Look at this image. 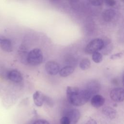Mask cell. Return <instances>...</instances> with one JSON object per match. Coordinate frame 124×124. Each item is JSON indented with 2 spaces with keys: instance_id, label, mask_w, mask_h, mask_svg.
Segmentation results:
<instances>
[{
  "instance_id": "13",
  "label": "cell",
  "mask_w": 124,
  "mask_h": 124,
  "mask_svg": "<svg viewBox=\"0 0 124 124\" xmlns=\"http://www.w3.org/2000/svg\"><path fill=\"white\" fill-rule=\"evenodd\" d=\"M116 15L115 11L112 9H108L105 10L102 14V17L104 20L108 22L112 21Z\"/></svg>"
},
{
  "instance_id": "4",
  "label": "cell",
  "mask_w": 124,
  "mask_h": 124,
  "mask_svg": "<svg viewBox=\"0 0 124 124\" xmlns=\"http://www.w3.org/2000/svg\"><path fill=\"white\" fill-rule=\"evenodd\" d=\"M109 95L111 100L115 102H123L124 99V89L121 87L115 88L111 90Z\"/></svg>"
},
{
  "instance_id": "23",
  "label": "cell",
  "mask_w": 124,
  "mask_h": 124,
  "mask_svg": "<svg viewBox=\"0 0 124 124\" xmlns=\"http://www.w3.org/2000/svg\"><path fill=\"white\" fill-rule=\"evenodd\" d=\"M106 4L108 6H113L116 4V1L113 0H108L105 1Z\"/></svg>"
},
{
  "instance_id": "12",
  "label": "cell",
  "mask_w": 124,
  "mask_h": 124,
  "mask_svg": "<svg viewBox=\"0 0 124 124\" xmlns=\"http://www.w3.org/2000/svg\"><path fill=\"white\" fill-rule=\"evenodd\" d=\"M102 112L105 116L110 120L115 119L117 115L116 110L113 108L108 106L103 108Z\"/></svg>"
},
{
  "instance_id": "7",
  "label": "cell",
  "mask_w": 124,
  "mask_h": 124,
  "mask_svg": "<svg viewBox=\"0 0 124 124\" xmlns=\"http://www.w3.org/2000/svg\"><path fill=\"white\" fill-rule=\"evenodd\" d=\"M80 112L77 109H71L68 110L65 115L70 120V124H76L80 118Z\"/></svg>"
},
{
  "instance_id": "2",
  "label": "cell",
  "mask_w": 124,
  "mask_h": 124,
  "mask_svg": "<svg viewBox=\"0 0 124 124\" xmlns=\"http://www.w3.org/2000/svg\"><path fill=\"white\" fill-rule=\"evenodd\" d=\"M43 60V54L39 48H35L30 51L27 55V61L32 65H37L42 63Z\"/></svg>"
},
{
  "instance_id": "14",
  "label": "cell",
  "mask_w": 124,
  "mask_h": 124,
  "mask_svg": "<svg viewBox=\"0 0 124 124\" xmlns=\"http://www.w3.org/2000/svg\"><path fill=\"white\" fill-rule=\"evenodd\" d=\"M74 71V68L70 66H66L59 71V75L62 77H66L70 75Z\"/></svg>"
},
{
  "instance_id": "3",
  "label": "cell",
  "mask_w": 124,
  "mask_h": 124,
  "mask_svg": "<svg viewBox=\"0 0 124 124\" xmlns=\"http://www.w3.org/2000/svg\"><path fill=\"white\" fill-rule=\"evenodd\" d=\"M104 46V40L100 38H95L91 40L86 46L85 51L88 54H93L102 49Z\"/></svg>"
},
{
  "instance_id": "18",
  "label": "cell",
  "mask_w": 124,
  "mask_h": 124,
  "mask_svg": "<svg viewBox=\"0 0 124 124\" xmlns=\"http://www.w3.org/2000/svg\"><path fill=\"white\" fill-rule=\"evenodd\" d=\"M44 102H45L48 106H49V107H53L54 105V102H53V100H52V99L46 95H45Z\"/></svg>"
},
{
  "instance_id": "8",
  "label": "cell",
  "mask_w": 124,
  "mask_h": 124,
  "mask_svg": "<svg viewBox=\"0 0 124 124\" xmlns=\"http://www.w3.org/2000/svg\"><path fill=\"white\" fill-rule=\"evenodd\" d=\"M0 46L2 49L6 52H11L13 50L12 44L11 41L0 34Z\"/></svg>"
},
{
  "instance_id": "16",
  "label": "cell",
  "mask_w": 124,
  "mask_h": 124,
  "mask_svg": "<svg viewBox=\"0 0 124 124\" xmlns=\"http://www.w3.org/2000/svg\"><path fill=\"white\" fill-rule=\"evenodd\" d=\"M92 60L95 63H100L103 60L102 55L99 52H95L93 53Z\"/></svg>"
},
{
  "instance_id": "15",
  "label": "cell",
  "mask_w": 124,
  "mask_h": 124,
  "mask_svg": "<svg viewBox=\"0 0 124 124\" xmlns=\"http://www.w3.org/2000/svg\"><path fill=\"white\" fill-rule=\"evenodd\" d=\"M91 66V62L89 59L84 58L82 59L79 63V67L82 70H86L90 68Z\"/></svg>"
},
{
  "instance_id": "5",
  "label": "cell",
  "mask_w": 124,
  "mask_h": 124,
  "mask_svg": "<svg viewBox=\"0 0 124 124\" xmlns=\"http://www.w3.org/2000/svg\"><path fill=\"white\" fill-rule=\"evenodd\" d=\"M45 70L48 74L50 75H56L60 71V66L57 62L53 61H50L46 63Z\"/></svg>"
},
{
  "instance_id": "6",
  "label": "cell",
  "mask_w": 124,
  "mask_h": 124,
  "mask_svg": "<svg viewBox=\"0 0 124 124\" xmlns=\"http://www.w3.org/2000/svg\"><path fill=\"white\" fill-rule=\"evenodd\" d=\"M85 89L87 90L92 96H93L100 91L101 84L96 80H92L89 82L86 85Z\"/></svg>"
},
{
  "instance_id": "11",
  "label": "cell",
  "mask_w": 124,
  "mask_h": 124,
  "mask_svg": "<svg viewBox=\"0 0 124 124\" xmlns=\"http://www.w3.org/2000/svg\"><path fill=\"white\" fill-rule=\"evenodd\" d=\"M45 95L39 91H36L33 94V100L37 107H41L45 101Z\"/></svg>"
},
{
  "instance_id": "22",
  "label": "cell",
  "mask_w": 124,
  "mask_h": 124,
  "mask_svg": "<svg viewBox=\"0 0 124 124\" xmlns=\"http://www.w3.org/2000/svg\"><path fill=\"white\" fill-rule=\"evenodd\" d=\"M33 124H50L49 123L45 120H43V119H39L37 120L36 121H35Z\"/></svg>"
},
{
  "instance_id": "24",
  "label": "cell",
  "mask_w": 124,
  "mask_h": 124,
  "mask_svg": "<svg viewBox=\"0 0 124 124\" xmlns=\"http://www.w3.org/2000/svg\"><path fill=\"white\" fill-rule=\"evenodd\" d=\"M119 81H119V79H118V78H114L112 79L111 82V83H112V84H113L114 85H115V86H118V85H119V83H120V82H119Z\"/></svg>"
},
{
  "instance_id": "21",
  "label": "cell",
  "mask_w": 124,
  "mask_h": 124,
  "mask_svg": "<svg viewBox=\"0 0 124 124\" xmlns=\"http://www.w3.org/2000/svg\"><path fill=\"white\" fill-rule=\"evenodd\" d=\"M103 1L102 0H92L91 1V3L92 4V5H93V6H100L103 3Z\"/></svg>"
},
{
  "instance_id": "17",
  "label": "cell",
  "mask_w": 124,
  "mask_h": 124,
  "mask_svg": "<svg viewBox=\"0 0 124 124\" xmlns=\"http://www.w3.org/2000/svg\"><path fill=\"white\" fill-rule=\"evenodd\" d=\"M9 71H7L6 69L4 66L0 67V76L2 78H7V75Z\"/></svg>"
},
{
  "instance_id": "19",
  "label": "cell",
  "mask_w": 124,
  "mask_h": 124,
  "mask_svg": "<svg viewBox=\"0 0 124 124\" xmlns=\"http://www.w3.org/2000/svg\"><path fill=\"white\" fill-rule=\"evenodd\" d=\"M123 55V53L122 52L117 53L113 55H111L110 57V59L111 60H116V59H121Z\"/></svg>"
},
{
  "instance_id": "9",
  "label": "cell",
  "mask_w": 124,
  "mask_h": 124,
  "mask_svg": "<svg viewBox=\"0 0 124 124\" xmlns=\"http://www.w3.org/2000/svg\"><path fill=\"white\" fill-rule=\"evenodd\" d=\"M7 78L15 83H19L23 79L21 74L16 70H12L9 71Z\"/></svg>"
},
{
  "instance_id": "10",
  "label": "cell",
  "mask_w": 124,
  "mask_h": 124,
  "mask_svg": "<svg viewBox=\"0 0 124 124\" xmlns=\"http://www.w3.org/2000/svg\"><path fill=\"white\" fill-rule=\"evenodd\" d=\"M105 102V98L99 94L93 95L91 100V103L93 107L95 108H99L102 107Z\"/></svg>"
},
{
  "instance_id": "20",
  "label": "cell",
  "mask_w": 124,
  "mask_h": 124,
  "mask_svg": "<svg viewBox=\"0 0 124 124\" xmlns=\"http://www.w3.org/2000/svg\"><path fill=\"white\" fill-rule=\"evenodd\" d=\"M60 122V124H70L69 119L65 116H64L61 118Z\"/></svg>"
},
{
  "instance_id": "1",
  "label": "cell",
  "mask_w": 124,
  "mask_h": 124,
  "mask_svg": "<svg viewBox=\"0 0 124 124\" xmlns=\"http://www.w3.org/2000/svg\"><path fill=\"white\" fill-rule=\"evenodd\" d=\"M66 95L68 102L73 106L78 107L85 104L92 96L87 90L72 86L67 87Z\"/></svg>"
},
{
  "instance_id": "25",
  "label": "cell",
  "mask_w": 124,
  "mask_h": 124,
  "mask_svg": "<svg viewBox=\"0 0 124 124\" xmlns=\"http://www.w3.org/2000/svg\"><path fill=\"white\" fill-rule=\"evenodd\" d=\"M85 124H97V122L94 119L91 118L87 121Z\"/></svg>"
}]
</instances>
